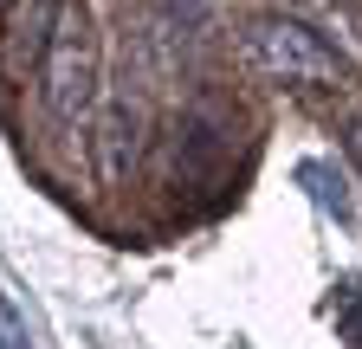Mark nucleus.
<instances>
[{
    "label": "nucleus",
    "instance_id": "obj_3",
    "mask_svg": "<svg viewBox=\"0 0 362 349\" xmlns=\"http://www.w3.org/2000/svg\"><path fill=\"white\" fill-rule=\"evenodd\" d=\"M136 136H143V117H136L129 104H117L104 117V182H123V174L136 168Z\"/></svg>",
    "mask_w": 362,
    "mask_h": 349
},
{
    "label": "nucleus",
    "instance_id": "obj_6",
    "mask_svg": "<svg viewBox=\"0 0 362 349\" xmlns=\"http://www.w3.org/2000/svg\"><path fill=\"white\" fill-rule=\"evenodd\" d=\"M0 349H33V336H26V317L13 311L7 297H0Z\"/></svg>",
    "mask_w": 362,
    "mask_h": 349
},
{
    "label": "nucleus",
    "instance_id": "obj_1",
    "mask_svg": "<svg viewBox=\"0 0 362 349\" xmlns=\"http://www.w3.org/2000/svg\"><path fill=\"white\" fill-rule=\"evenodd\" d=\"M39 78H45V104H52L59 123L90 117L98 84H104V39H98V13H90L84 0H59L52 32H45Z\"/></svg>",
    "mask_w": 362,
    "mask_h": 349
},
{
    "label": "nucleus",
    "instance_id": "obj_2",
    "mask_svg": "<svg viewBox=\"0 0 362 349\" xmlns=\"http://www.w3.org/2000/svg\"><path fill=\"white\" fill-rule=\"evenodd\" d=\"M246 59L272 84H298V91H330V84L343 78L337 52L304 20H291V13H259V20H246Z\"/></svg>",
    "mask_w": 362,
    "mask_h": 349
},
{
    "label": "nucleus",
    "instance_id": "obj_5",
    "mask_svg": "<svg viewBox=\"0 0 362 349\" xmlns=\"http://www.w3.org/2000/svg\"><path fill=\"white\" fill-rule=\"evenodd\" d=\"M304 182L317 188V201H324V207H337V220H349V201H343V188H330V168H317V162H310V168H304Z\"/></svg>",
    "mask_w": 362,
    "mask_h": 349
},
{
    "label": "nucleus",
    "instance_id": "obj_8",
    "mask_svg": "<svg viewBox=\"0 0 362 349\" xmlns=\"http://www.w3.org/2000/svg\"><path fill=\"white\" fill-rule=\"evenodd\" d=\"M0 7H7V0H0Z\"/></svg>",
    "mask_w": 362,
    "mask_h": 349
},
{
    "label": "nucleus",
    "instance_id": "obj_7",
    "mask_svg": "<svg viewBox=\"0 0 362 349\" xmlns=\"http://www.w3.org/2000/svg\"><path fill=\"white\" fill-rule=\"evenodd\" d=\"M343 149H349V162L362 168V110H349V117H343Z\"/></svg>",
    "mask_w": 362,
    "mask_h": 349
},
{
    "label": "nucleus",
    "instance_id": "obj_4",
    "mask_svg": "<svg viewBox=\"0 0 362 349\" xmlns=\"http://www.w3.org/2000/svg\"><path fill=\"white\" fill-rule=\"evenodd\" d=\"M337 330L362 349V285H343L337 291Z\"/></svg>",
    "mask_w": 362,
    "mask_h": 349
}]
</instances>
